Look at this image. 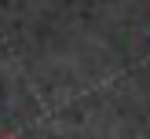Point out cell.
<instances>
[{
  "label": "cell",
  "instance_id": "1",
  "mask_svg": "<svg viewBox=\"0 0 150 139\" xmlns=\"http://www.w3.org/2000/svg\"><path fill=\"white\" fill-rule=\"evenodd\" d=\"M0 139H18V135H0Z\"/></svg>",
  "mask_w": 150,
  "mask_h": 139
}]
</instances>
